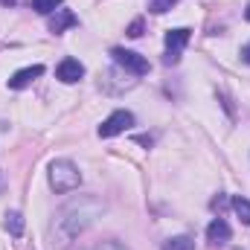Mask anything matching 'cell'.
Masks as SVG:
<instances>
[{
	"mask_svg": "<svg viewBox=\"0 0 250 250\" xmlns=\"http://www.w3.org/2000/svg\"><path fill=\"white\" fill-rule=\"evenodd\" d=\"M102 212H105V201L96 198V195H79V198L67 201L53 215V224H50L53 248L73 245L84 230H90L96 224V218H102Z\"/></svg>",
	"mask_w": 250,
	"mask_h": 250,
	"instance_id": "1",
	"label": "cell"
},
{
	"mask_svg": "<svg viewBox=\"0 0 250 250\" xmlns=\"http://www.w3.org/2000/svg\"><path fill=\"white\" fill-rule=\"evenodd\" d=\"M50 187L56 189L59 195H67V192L79 189L82 187V172H79V166H76L73 160H67V157L53 160V163H50Z\"/></svg>",
	"mask_w": 250,
	"mask_h": 250,
	"instance_id": "2",
	"label": "cell"
},
{
	"mask_svg": "<svg viewBox=\"0 0 250 250\" xmlns=\"http://www.w3.org/2000/svg\"><path fill=\"white\" fill-rule=\"evenodd\" d=\"M111 59L120 64L125 73H131V76H146V73H148V59L140 56V53H134V50L114 47V50H111Z\"/></svg>",
	"mask_w": 250,
	"mask_h": 250,
	"instance_id": "3",
	"label": "cell"
},
{
	"mask_svg": "<svg viewBox=\"0 0 250 250\" xmlns=\"http://www.w3.org/2000/svg\"><path fill=\"white\" fill-rule=\"evenodd\" d=\"M189 35H192V32H189L187 26L166 32V56H163V64H178L181 62V50L189 44Z\"/></svg>",
	"mask_w": 250,
	"mask_h": 250,
	"instance_id": "4",
	"label": "cell"
},
{
	"mask_svg": "<svg viewBox=\"0 0 250 250\" xmlns=\"http://www.w3.org/2000/svg\"><path fill=\"white\" fill-rule=\"evenodd\" d=\"M134 125V114L131 111H125V108H120V111H114L105 123L99 125V137H117V134H123V131H128Z\"/></svg>",
	"mask_w": 250,
	"mask_h": 250,
	"instance_id": "5",
	"label": "cell"
},
{
	"mask_svg": "<svg viewBox=\"0 0 250 250\" xmlns=\"http://www.w3.org/2000/svg\"><path fill=\"white\" fill-rule=\"evenodd\" d=\"M82 76H84V64L79 59H62L59 67H56V79L64 82V84H76Z\"/></svg>",
	"mask_w": 250,
	"mask_h": 250,
	"instance_id": "6",
	"label": "cell"
},
{
	"mask_svg": "<svg viewBox=\"0 0 250 250\" xmlns=\"http://www.w3.org/2000/svg\"><path fill=\"white\" fill-rule=\"evenodd\" d=\"M38 76H44V67L41 64H32V67H21L18 73H12V79H9V87L12 90H23V87H29Z\"/></svg>",
	"mask_w": 250,
	"mask_h": 250,
	"instance_id": "7",
	"label": "cell"
},
{
	"mask_svg": "<svg viewBox=\"0 0 250 250\" xmlns=\"http://www.w3.org/2000/svg\"><path fill=\"white\" fill-rule=\"evenodd\" d=\"M76 23H79V18H76L70 9H56V12L50 15V21H47V29L56 32V35H62L64 29H70V26H76Z\"/></svg>",
	"mask_w": 250,
	"mask_h": 250,
	"instance_id": "8",
	"label": "cell"
},
{
	"mask_svg": "<svg viewBox=\"0 0 250 250\" xmlns=\"http://www.w3.org/2000/svg\"><path fill=\"white\" fill-rule=\"evenodd\" d=\"M230 236H233V230H230V224L224 218H212V224L207 227V242L209 245H227Z\"/></svg>",
	"mask_w": 250,
	"mask_h": 250,
	"instance_id": "9",
	"label": "cell"
},
{
	"mask_svg": "<svg viewBox=\"0 0 250 250\" xmlns=\"http://www.w3.org/2000/svg\"><path fill=\"white\" fill-rule=\"evenodd\" d=\"M6 230H9L12 236H21V233H23V215H21L18 209L6 212Z\"/></svg>",
	"mask_w": 250,
	"mask_h": 250,
	"instance_id": "10",
	"label": "cell"
},
{
	"mask_svg": "<svg viewBox=\"0 0 250 250\" xmlns=\"http://www.w3.org/2000/svg\"><path fill=\"white\" fill-rule=\"evenodd\" d=\"M233 209H236V215L242 218V224H248L250 227V201L248 198H242V195L233 198Z\"/></svg>",
	"mask_w": 250,
	"mask_h": 250,
	"instance_id": "11",
	"label": "cell"
},
{
	"mask_svg": "<svg viewBox=\"0 0 250 250\" xmlns=\"http://www.w3.org/2000/svg\"><path fill=\"white\" fill-rule=\"evenodd\" d=\"M163 250H195V242L189 239V236H175V239H169Z\"/></svg>",
	"mask_w": 250,
	"mask_h": 250,
	"instance_id": "12",
	"label": "cell"
},
{
	"mask_svg": "<svg viewBox=\"0 0 250 250\" xmlns=\"http://www.w3.org/2000/svg\"><path fill=\"white\" fill-rule=\"evenodd\" d=\"M62 3L64 0H32V9H35L38 15H53Z\"/></svg>",
	"mask_w": 250,
	"mask_h": 250,
	"instance_id": "13",
	"label": "cell"
},
{
	"mask_svg": "<svg viewBox=\"0 0 250 250\" xmlns=\"http://www.w3.org/2000/svg\"><path fill=\"white\" fill-rule=\"evenodd\" d=\"M181 0H148V12L151 15H163V12H169L172 6H178Z\"/></svg>",
	"mask_w": 250,
	"mask_h": 250,
	"instance_id": "14",
	"label": "cell"
},
{
	"mask_svg": "<svg viewBox=\"0 0 250 250\" xmlns=\"http://www.w3.org/2000/svg\"><path fill=\"white\" fill-rule=\"evenodd\" d=\"M143 29H146V23H143V18H137V21H131V26H128L125 32H128V38H140Z\"/></svg>",
	"mask_w": 250,
	"mask_h": 250,
	"instance_id": "15",
	"label": "cell"
},
{
	"mask_svg": "<svg viewBox=\"0 0 250 250\" xmlns=\"http://www.w3.org/2000/svg\"><path fill=\"white\" fill-rule=\"evenodd\" d=\"M93 250H125V248L120 245V242H117V239H108V242H99V245H96Z\"/></svg>",
	"mask_w": 250,
	"mask_h": 250,
	"instance_id": "16",
	"label": "cell"
},
{
	"mask_svg": "<svg viewBox=\"0 0 250 250\" xmlns=\"http://www.w3.org/2000/svg\"><path fill=\"white\" fill-rule=\"evenodd\" d=\"M224 204H227V198H224V195H218V198H212V207H215V209H221Z\"/></svg>",
	"mask_w": 250,
	"mask_h": 250,
	"instance_id": "17",
	"label": "cell"
},
{
	"mask_svg": "<svg viewBox=\"0 0 250 250\" xmlns=\"http://www.w3.org/2000/svg\"><path fill=\"white\" fill-rule=\"evenodd\" d=\"M242 62L250 64V44H245V47H242Z\"/></svg>",
	"mask_w": 250,
	"mask_h": 250,
	"instance_id": "18",
	"label": "cell"
},
{
	"mask_svg": "<svg viewBox=\"0 0 250 250\" xmlns=\"http://www.w3.org/2000/svg\"><path fill=\"white\" fill-rule=\"evenodd\" d=\"M137 143H140V146H151V143H154V140H151V137H148V134H143V137H137Z\"/></svg>",
	"mask_w": 250,
	"mask_h": 250,
	"instance_id": "19",
	"label": "cell"
},
{
	"mask_svg": "<svg viewBox=\"0 0 250 250\" xmlns=\"http://www.w3.org/2000/svg\"><path fill=\"white\" fill-rule=\"evenodd\" d=\"M0 6H15V0H0Z\"/></svg>",
	"mask_w": 250,
	"mask_h": 250,
	"instance_id": "20",
	"label": "cell"
},
{
	"mask_svg": "<svg viewBox=\"0 0 250 250\" xmlns=\"http://www.w3.org/2000/svg\"><path fill=\"white\" fill-rule=\"evenodd\" d=\"M245 18H248V21H250V3H248V9H245Z\"/></svg>",
	"mask_w": 250,
	"mask_h": 250,
	"instance_id": "21",
	"label": "cell"
}]
</instances>
